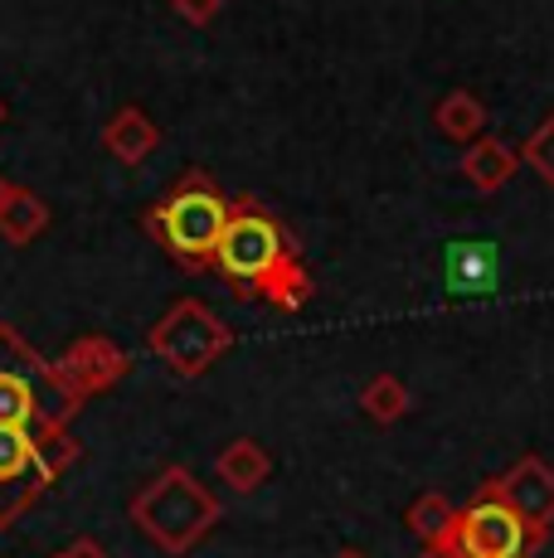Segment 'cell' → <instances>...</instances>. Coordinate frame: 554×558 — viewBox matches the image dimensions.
I'll use <instances>...</instances> for the list:
<instances>
[{
	"label": "cell",
	"instance_id": "obj_1",
	"mask_svg": "<svg viewBox=\"0 0 554 558\" xmlns=\"http://www.w3.org/2000/svg\"><path fill=\"white\" fill-rule=\"evenodd\" d=\"M233 204L219 195V185L205 170H190L170 185V195L146 214V229L161 248L176 257L180 267H209L215 248L224 239V223H229Z\"/></svg>",
	"mask_w": 554,
	"mask_h": 558
},
{
	"label": "cell",
	"instance_id": "obj_2",
	"mask_svg": "<svg viewBox=\"0 0 554 558\" xmlns=\"http://www.w3.org/2000/svg\"><path fill=\"white\" fill-rule=\"evenodd\" d=\"M132 520L146 539L161 544V554L185 558L209 530H215L219 500H215V490H209L200 476H190L185 466H166L161 476L132 500Z\"/></svg>",
	"mask_w": 554,
	"mask_h": 558
},
{
	"label": "cell",
	"instance_id": "obj_3",
	"mask_svg": "<svg viewBox=\"0 0 554 558\" xmlns=\"http://www.w3.org/2000/svg\"><path fill=\"white\" fill-rule=\"evenodd\" d=\"M282 257H297V243L287 239V229L263 214L258 204H239L224 223V239L215 248V267L233 282L239 296H258L263 277L273 272Z\"/></svg>",
	"mask_w": 554,
	"mask_h": 558
},
{
	"label": "cell",
	"instance_id": "obj_4",
	"mask_svg": "<svg viewBox=\"0 0 554 558\" xmlns=\"http://www.w3.org/2000/svg\"><path fill=\"white\" fill-rule=\"evenodd\" d=\"M229 345H233V330L224 326L205 302H195V296L176 302L152 326V336H146V350H152L166 369H176L180 379H200Z\"/></svg>",
	"mask_w": 554,
	"mask_h": 558
},
{
	"label": "cell",
	"instance_id": "obj_5",
	"mask_svg": "<svg viewBox=\"0 0 554 558\" xmlns=\"http://www.w3.org/2000/svg\"><path fill=\"white\" fill-rule=\"evenodd\" d=\"M453 544L472 558H526V549H535L526 520L510 506H501L496 496H482L477 506H467L457 514Z\"/></svg>",
	"mask_w": 554,
	"mask_h": 558
},
{
	"label": "cell",
	"instance_id": "obj_6",
	"mask_svg": "<svg viewBox=\"0 0 554 558\" xmlns=\"http://www.w3.org/2000/svg\"><path fill=\"white\" fill-rule=\"evenodd\" d=\"M482 496H496L501 506L516 510L520 520H526L530 539L540 544L554 524V466L540 457H520L506 476H496L492 486L482 490Z\"/></svg>",
	"mask_w": 554,
	"mask_h": 558
},
{
	"label": "cell",
	"instance_id": "obj_7",
	"mask_svg": "<svg viewBox=\"0 0 554 558\" xmlns=\"http://www.w3.org/2000/svg\"><path fill=\"white\" fill-rule=\"evenodd\" d=\"M443 282L453 296H492L501 287V248L492 239H457L447 243Z\"/></svg>",
	"mask_w": 554,
	"mask_h": 558
},
{
	"label": "cell",
	"instance_id": "obj_8",
	"mask_svg": "<svg viewBox=\"0 0 554 558\" xmlns=\"http://www.w3.org/2000/svg\"><path fill=\"white\" fill-rule=\"evenodd\" d=\"M59 369L69 374V384L88 399V393L112 389V384L127 374V350H117L108 336H83V340H73V345L63 350Z\"/></svg>",
	"mask_w": 554,
	"mask_h": 558
},
{
	"label": "cell",
	"instance_id": "obj_9",
	"mask_svg": "<svg viewBox=\"0 0 554 558\" xmlns=\"http://www.w3.org/2000/svg\"><path fill=\"white\" fill-rule=\"evenodd\" d=\"M39 471H35V433L29 427H0V490L20 506H29L39 490Z\"/></svg>",
	"mask_w": 554,
	"mask_h": 558
},
{
	"label": "cell",
	"instance_id": "obj_10",
	"mask_svg": "<svg viewBox=\"0 0 554 558\" xmlns=\"http://www.w3.org/2000/svg\"><path fill=\"white\" fill-rule=\"evenodd\" d=\"M156 146H161V126H156L142 107H122V112H112L108 126H103V151L112 160H122V166H142Z\"/></svg>",
	"mask_w": 554,
	"mask_h": 558
},
{
	"label": "cell",
	"instance_id": "obj_11",
	"mask_svg": "<svg viewBox=\"0 0 554 558\" xmlns=\"http://www.w3.org/2000/svg\"><path fill=\"white\" fill-rule=\"evenodd\" d=\"M520 170V151L516 146H506L501 136H477L472 146L462 151V175L472 190H482V195H496L501 185H510V175Z\"/></svg>",
	"mask_w": 554,
	"mask_h": 558
},
{
	"label": "cell",
	"instance_id": "obj_12",
	"mask_svg": "<svg viewBox=\"0 0 554 558\" xmlns=\"http://www.w3.org/2000/svg\"><path fill=\"white\" fill-rule=\"evenodd\" d=\"M215 471L224 476L229 490L253 496V490L273 476V461H268V452H263V442H253V437H233V442L215 457Z\"/></svg>",
	"mask_w": 554,
	"mask_h": 558
},
{
	"label": "cell",
	"instance_id": "obj_13",
	"mask_svg": "<svg viewBox=\"0 0 554 558\" xmlns=\"http://www.w3.org/2000/svg\"><path fill=\"white\" fill-rule=\"evenodd\" d=\"M433 126H438L447 142L472 146L477 136H486V107L477 102L467 88H453V93L438 98V107H433Z\"/></svg>",
	"mask_w": 554,
	"mask_h": 558
},
{
	"label": "cell",
	"instance_id": "obj_14",
	"mask_svg": "<svg viewBox=\"0 0 554 558\" xmlns=\"http://www.w3.org/2000/svg\"><path fill=\"white\" fill-rule=\"evenodd\" d=\"M49 229V204L35 195V190H20L10 195V204L0 209V239L10 243V248H29V243L39 239V233Z\"/></svg>",
	"mask_w": 554,
	"mask_h": 558
},
{
	"label": "cell",
	"instance_id": "obj_15",
	"mask_svg": "<svg viewBox=\"0 0 554 558\" xmlns=\"http://www.w3.org/2000/svg\"><path fill=\"white\" fill-rule=\"evenodd\" d=\"M258 296H263V302H273L277 311H302L306 296H312V277H306L302 257H282V263L263 277Z\"/></svg>",
	"mask_w": 554,
	"mask_h": 558
},
{
	"label": "cell",
	"instance_id": "obj_16",
	"mask_svg": "<svg viewBox=\"0 0 554 558\" xmlns=\"http://www.w3.org/2000/svg\"><path fill=\"white\" fill-rule=\"evenodd\" d=\"M457 514H462V510H453V500H447V496H438V490H423V496L409 506V530L419 534L423 544H443V539H453V534H457Z\"/></svg>",
	"mask_w": 554,
	"mask_h": 558
},
{
	"label": "cell",
	"instance_id": "obj_17",
	"mask_svg": "<svg viewBox=\"0 0 554 558\" xmlns=\"http://www.w3.org/2000/svg\"><path fill=\"white\" fill-rule=\"evenodd\" d=\"M360 408H365L375 423H399V417L409 413V384L394 379V374H375V379L365 384V393H360Z\"/></svg>",
	"mask_w": 554,
	"mask_h": 558
},
{
	"label": "cell",
	"instance_id": "obj_18",
	"mask_svg": "<svg viewBox=\"0 0 554 558\" xmlns=\"http://www.w3.org/2000/svg\"><path fill=\"white\" fill-rule=\"evenodd\" d=\"M520 166H530L554 190V112L526 136V146H520Z\"/></svg>",
	"mask_w": 554,
	"mask_h": 558
},
{
	"label": "cell",
	"instance_id": "obj_19",
	"mask_svg": "<svg viewBox=\"0 0 554 558\" xmlns=\"http://www.w3.org/2000/svg\"><path fill=\"white\" fill-rule=\"evenodd\" d=\"M170 10H176L185 25L205 29V25H215V15L224 10V0H170Z\"/></svg>",
	"mask_w": 554,
	"mask_h": 558
},
{
	"label": "cell",
	"instance_id": "obj_20",
	"mask_svg": "<svg viewBox=\"0 0 554 558\" xmlns=\"http://www.w3.org/2000/svg\"><path fill=\"white\" fill-rule=\"evenodd\" d=\"M419 558H472V554H462L453 539H443V544H423V554Z\"/></svg>",
	"mask_w": 554,
	"mask_h": 558
},
{
	"label": "cell",
	"instance_id": "obj_21",
	"mask_svg": "<svg viewBox=\"0 0 554 558\" xmlns=\"http://www.w3.org/2000/svg\"><path fill=\"white\" fill-rule=\"evenodd\" d=\"M59 558H108V554H103L93 539H79V544H73V549H63Z\"/></svg>",
	"mask_w": 554,
	"mask_h": 558
},
{
	"label": "cell",
	"instance_id": "obj_22",
	"mask_svg": "<svg viewBox=\"0 0 554 558\" xmlns=\"http://www.w3.org/2000/svg\"><path fill=\"white\" fill-rule=\"evenodd\" d=\"M10 195H15V185H10V180L0 175V209H5V204H10Z\"/></svg>",
	"mask_w": 554,
	"mask_h": 558
},
{
	"label": "cell",
	"instance_id": "obj_23",
	"mask_svg": "<svg viewBox=\"0 0 554 558\" xmlns=\"http://www.w3.org/2000/svg\"><path fill=\"white\" fill-rule=\"evenodd\" d=\"M336 558H365V554H360V549H340Z\"/></svg>",
	"mask_w": 554,
	"mask_h": 558
}]
</instances>
